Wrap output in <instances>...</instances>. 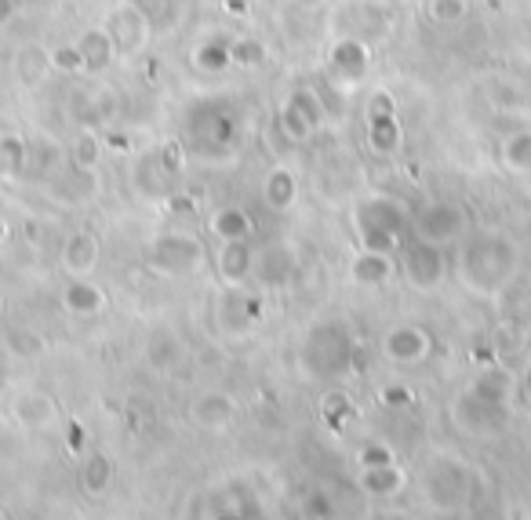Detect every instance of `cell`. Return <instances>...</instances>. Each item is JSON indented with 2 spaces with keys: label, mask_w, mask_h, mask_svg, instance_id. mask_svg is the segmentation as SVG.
Segmentation results:
<instances>
[{
  "label": "cell",
  "mask_w": 531,
  "mask_h": 520,
  "mask_svg": "<svg viewBox=\"0 0 531 520\" xmlns=\"http://www.w3.org/2000/svg\"><path fill=\"white\" fill-rule=\"evenodd\" d=\"M146 33H150V19L135 4H124V8L113 11L110 37L117 44V55H135L146 44Z\"/></svg>",
  "instance_id": "obj_10"
},
{
  "label": "cell",
  "mask_w": 531,
  "mask_h": 520,
  "mask_svg": "<svg viewBox=\"0 0 531 520\" xmlns=\"http://www.w3.org/2000/svg\"><path fill=\"white\" fill-rule=\"evenodd\" d=\"M211 233L219 240H248L251 237V219L241 208H222L211 215Z\"/></svg>",
  "instance_id": "obj_21"
},
{
  "label": "cell",
  "mask_w": 531,
  "mask_h": 520,
  "mask_svg": "<svg viewBox=\"0 0 531 520\" xmlns=\"http://www.w3.org/2000/svg\"><path fill=\"white\" fill-rule=\"evenodd\" d=\"M524 386H528V393H531V368H528V379H524Z\"/></svg>",
  "instance_id": "obj_39"
},
{
  "label": "cell",
  "mask_w": 531,
  "mask_h": 520,
  "mask_svg": "<svg viewBox=\"0 0 531 520\" xmlns=\"http://www.w3.org/2000/svg\"><path fill=\"white\" fill-rule=\"evenodd\" d=\"M77 48H81L84 70H88V73H102L113 59H117V44H113L110 30H91V33H84Z\"/></svg>",
  "instance_id": "obj_16"
},
{
  "label": "cell",
  "mask_w": 531,
  "mask_h": 520,
  "mask_svg": "<svg viewBox=\"0 0 531 520\" xmlns=\"http://www.w3.org/2000/svg\"><path fill=\"white\" fill-rule=\"evenodd\" d=\"M281 124L291 142H306L313 131L321 128V99L313 91H295L281 113Z\"/></svg>",
  "instance_id": "obj_9"
},
{
  "label": "cell",
  "mask_w": 531,
  "mask_h": 520,
  "mask_svg": "<svg viewBox=\"0 0 531 520\" xmlns=\"http://www.w3.org/2000/svg\"><path fill=\"white\" fill-rule=\"evenodd\" d=\"M506 164L510 168H531V135H513L506 142Z\"/></svg>",
  "instance_id": "obj_28"
},
{
  "label": "cell",
  "mask_w": 531,
  "mask_h": 520,
  "mask_svg": "<svg viewBox=\"0 0 531 520\" xmlns=\"http://www.w3.org/2000/svg\"><path fill=\"white\" fill-rule=\"evenodd\" d=\"M182 353V346L175 339H171L168 331H161V335H153V342H150V357H153V364H168V360H175Z\"/></svg>",
  "instance_id": "obj_29"
},
{
  "label": "cell",
  "mask_w": 531,
  "mask_h": 520,
  "mask_svg": "<svg viewBox=\"0 0 531 520\" xmlns=\"http://www.w3.org/2000/svg\"><path fill=\"white\" fill-rule=\"evenodd\" d=\"M262 200L270 204L273 211H288L295 208V200H299V182L291 175L288 168H273L262 182Z\"/></svg>",
  "instance_id": "obj_17"
},
{
  "label": "cell",
  "mask_w": 531,
  "mask_h": 520,
  "mask_svg": "<svg viewBox=\"0 0 531 520\" xmlns=\"http://www.w3.org/2000/svg\"><path fill=\"white\" fill-rule=\"evenodd\" d=\"M357 462H361V470H364V466H382V462H393V459H390V451L379 448V444H364Z\"/></svg>",
  "instance_id": "obj_32"
},
{
  "label": "cell",
  "mask_w": 531,
  "mask_h": 520,
  "mask_svg": "<svg viewBox=\"0 0 531 520\" xmlns=\"http://www.w3.org/2000/svg\"><path fill=\"white\" fill-rule=\"evenodd\" d=\"M368 142H371V150L382 153V157H390V153L401 150V124H397V113H393V102L386 91H375V102H371Z\"/></svg>",
  "instance_id": "obj_8"
},
{
  "label": "cell",
  "mask_w": 531,
  "mask_h": 520,
  "mask_svg": "<svg viewBox=\"0 0 531 520\" xmlns=\"http://www.w3.org/2000/svg\"><path fill=\"white\" fill-rule=\"evenodd\" d=\"M11 15H15V0H0V30L11 22Z\"/></svg>",
  "instance_id": "obj_35"
},
{
  "label": "cell",
  "mask_w": 531,
  "mask_h": 520,
  "mask_svg": "<svg viewBox=\"0 0 531 520\" xmlns=\"http://www.w3.org/2000/svg\"><path fill=\"white\" fill-rule=\"evenodd\" d=\"M62 306L70 313H77V317H95V313H102V306H106V295H102V288H95L88 277H70L66 280V288H62Z\"/></svg>",
  "instance_id": "obj_14"
},
{
  "label": "cell",
  "mask_w": 531,
  "mask_h": 520,
  "mask_svg": "<svg viewBox=\"0 0 531 520\" xmlns=\"http://www.w3.org/2000/svg\"><path fill=\"white\" fill-rule=\"evenodd\" d=\"M193 419H197V426L222 430V426H230V422L237 419V400L222 390H208L197 404H193Z\"/></svg>",
  "instance_id": "obj_13"
},
{
  "label": "cell",
  "mask_w": 531,
  "mask_h": 520,
  "mask_svg": "<svg viewBox=\"0 0 531 520\" xmlns=\"http://www.w3.org/2000/svg\"><path fill=\"white\" fill-rule=\"evenodd\" d=\"M255 270V251L248 248V240H222V255H219V273L230 284H241L248 273Z\"/></svg>",
  "instance_id": "obj_15"
},
{
  "label": "cell",
  "mask_w": 531,
  "mask_h": 520,
  "mask_svg": "<svg viewBox=\"0 0 531 520\" xmlns=\"http://www.w3.org/2000/svg\"><path fill=\"white\" fill-rule=\"evenodd\" d=\"M15 419L22 426H48L55 419V400L41 390L19 393V400H15Z\"/></svg>",
  "instance_id": "obj_19"
},
{
  "label": "cell",
  "mask_w": 531,
  "mask_h": 520,
  "mask_svg": "<svg viewBox=\"0 0 531 520\" xmlns=\"http://www.w3.org/2000/svg\"><path fill=\"white\" fill-rule=\"evenodd\" d=\"M99 262V240L91 233H73L66 244H62V270L66 277H88Z\"/></svg>",
  "instance_id": "obj_12"
},
{
  "label": "cell",
  "mask_w": 531,
  "mask_h": 520,
  "mask_svg": "<svg viewBox=\"0 0 531 520\" xmlns=\"http://www.w3.org/2000/svg\"><path fill=\"white\" fill-rule=\"evenodd\" d=\"M433 22H441V26H451V22H462L466 19V0H430L426 4Z\"/></svg>",
  "instance_id": "obj_25"
},
{
  "label": "cell",
  "mask_w": 531,
  "mask_h": 520,
  "mask_svg": "<svg viewBox=\"0 0 531 520\" xmlns=\"http://www.w3.org/2000/svg\"><path fill=\"white\" fill-rule=\"evenodd\" d=\"M415 233L422 240H430V244H451V240H459L466 233V215H462L455 204L448 200H430L426 208H419L415 215Z\"/></svg>",
  "instance_id": "obj_5"
},
{
  "label": "cell",
  "mask_w": 531,
  "mask_h": 520,
  "mask_svg": "<svg viewBox=\"0 0 531 520\" xmlns=\"http://www.w3.org/2000/svg\"><path fill=\"white\" fill-rule=\"evenodd\" d=\"M404 277H408L411 288H419V291L437 288L444 277L441 244H430V240H422V237L404 244Z\"/></svg>",
  "instance_id": "obj_6"
},
{
  "label": "cell",
  "mask_w": 531,
  "mask_h": 520,
  "mask_svg": "<svg viewBox=\"0 0 531 520\" xmlns=\"http://www.w3.org/2000/svg\"><path fill=\"white\" fill-rule=\"evenodd\" d=\"M408 222V208L393 197H371L364 204H357V237H361V248L368 251H386L390 255L404 240Z\"/></svg>",
  "instance_id": "obj_1"
},
{
  "label": "cell",
  "mask_w": 531,
  "mask_h": 520,
  "mask_svg": "<svg viewBox=\"0 0 531 520\" xmlns=\"http://www.w3.org/2000/svg\"><path fill=\"white\" fill-rule=\"evenodd\" d=\"M4 237H8V226H4V222H0V240H4Z\"/></svg>",
  "instance_id": "obj_38"
},
{
  "label": "cell",
  "mask_w": 531,
  "mask_h": 520,
  "mask_svg": "<svg viewBox=\"0 0 531 520\" xmlns=\"http://www.w3.org/2000/svg\"><path fill=\"white\" fill-rule=\"evenodd\" d=\"M386 400H390V404H408V400H411V393L404 390V386H393V390L386 393Z\"/></svg>",
  "instance_id": "obj_36"
},
{
  "label": "cell",
  "mask_w": 531,
  "mask_h": 520,
  "mask_svg": "<svg viewBox=\"0 0 531 520\" xmlns=\"http://www.w3.org/2000/svg\"><path fill=\"white\" fill-rule=\"evenodd\" d=\"M197 62H201L204 70H226V66H230L233 62V55H230V44H215V40H211V44H204L201 51H197Z\"/></svg>",
  "instance_id": "obj_27"
},
{
  "label": "cell",
  "mask_w": 531,
  "mask_h": 520,
  "mask_svg": "<svg viewBox=\"0 0 531 520\" xmlns=\"http://www.w3.org/2000/svg\"><path fill=\"white\" fill-rule=\"evenodd\" d=\"M302 360H306L310 375H324V379L342 375L353 360V339L339 324H321V328H313V335L302 346Z\"/></svg>",
  "instance_id": "obj_3"
},
{
  "label": "cell",
  "mask_w": 531,
  "mask_h": 520,
  "mask_svg": "<svg viewBox=\"0 0 531 520\" xmlns=\"http://www.w3.org/2000/svg\"><path fill=\"white\" fill-rule=\"evenodd\" d=\"M361 488L375 499H390L404 488V473L393 466V462H382V466H364L361 470Z\"/></svg>",
  "instance_id": "obj_18"
},
{
  "label": "cell",
  "mask_w": 531,
  "mask_h": 520,
  "mask_svg": "<svg viewBox=\"0 0 531 520\" xmlns=\"http://www.w3.org/2000/svg\"><path fill=\"white\" fill-rule=\"evenodd\" d=\"M48 70H55V66H51V55L44 48H26L19 55V77L26 84H41L48 77Z\"/></svg>",
  "instance_id": "obj_24"
},
{
  "label": "cell",
  "mask_w": 531,
  "mask_h": 520,
  "mask_svg": "<svg viewBox=\"0 0 531 520\" xmlns=\"http://www.w3.org/2000/svg\"><path fill=\"white\" fill-rule=\"evenodd\" d=\"M350 273H353V280H357V284H364V288H375V284H386V277L393 273V266H390V259H386V251L361 248V255L353 259Z\"/></svg>",
  "instance_id": "obj_20"
},
{
  "label": "cell",
  "mask_w": 531,
  "mask_h": 520,
  "mask_svg": "<svg viewBox=\"0 0 531 520\" xmlns=\"http://www.w3.org/2000/svg\"><path fill=\"white\" fill-rule=\"evenodd\" d=\"M230 55L237 66H255V62L266 59V48H259L255 40H237V44H230Z\"/></svg>",
  "instance_id": "obj_30"
},
{
  "label": "cell",
  "mask_w": 531,
  "mask_h": 520,
  "mask_svg": "<svg viewBox=\"0 0 531 520\" xmlns=\"http://www.w3.org/2000/svg\"><path fill=\"white\" fill-rule=\"evenodd\" d=\"M302 4H321V0H302Z\"/></svg>",
  "instance_id": "obj_40"
},
{
  "label": "cell",
  "mask_w": 531,
  "mask_h": 520,
  "mask_svg": "<svg viewBox=\"0 0 531 520\" xmlns=\"http://www.w3.org/2000/svg\"><path fill=\"white\" fill-rule=\"evenodd\" d=\"M95 153H99L95 139H88V135H84L81 146H77V164H95Z\"/></svg>",
  "instance_id": "obj_34"
},
{
  "label": "cell",
  "mask_w": 531,
  "mask_h": 520,
  "mask_svg": "<svg viewBox=\"0 0 531 520\" xmlns=\"http://www.w3.org/2000/svg\"><path fill=\"white\" fill-rule=\"evenodd\" d=\"M26 160H30L26 142H22L19 135H11V131H4V135H0V179H19V171L26 168Z\"/></svg>",
  "instance_id": "obj_22"
},
{
  "label": "cell",
  "mask_w": 531,
  "mask_h": 520,
  "mask_svg": "<svg viewBox=\"0 0 531 520\" xmlns=\"http://www.w3.org/2000/svg\"><path fill=\"white\" fill-rule=\"evenodd\" d=\"M368 66H371V51L361 37L335 40V48H331V55H328V73L339 80V84H346V88H350V84H361Z\"/></svg>",
  "instance_id": "obj_7"
},
{
  "label": "cell",
  "mask_w": 531,
  "mask_h": 520,
  "mask_svg": "<svg viewBox=\"0 0 531 520\" xmlns=\"http://www.w3.org/2000/svg\"><path fill=\"white\" fill-rule=\"evenodd\" d=\"M11 342L19 346V353H22V357H30V353H37V350H41V339H37V335H26V331H22V328H15V331H11Z\"/></svg>",
  "instance_id": "obj_33"
},
{
  "label": "cell",
  "mask_w": 531,
  "mask_h": 520,
  "mask_svg": "<svg viewBox=\"0 0 531 520\" xmlns=\"http://www.w3.org/2000/svg\"><path fill=\"white\" fill-rule=\"evenodd\" d=\"M51 66H55V70H66V73H77V70H84L81 48H77V44H73V48H66V51H55V55H51Z\"/></svg>",
  "instance_id": "obj_31"
},
{
  "label": "cell",
  "mask_w": 531,
  "mask_h": 520,
  "mask_svg": "<svg viewBox=\"0 0 531 520\" xmlns=\"http://www.w3.org/2000/svg\"><path fill=\"white\" fill-rule=\"evenodd\" d=\"M426 353H430V339H426V331L415 328V324L393 328L390 335H386V357L397 360V364H419Z\"/></svg>",
  "instance_id": "obj_11"
},
{
  "label": "cell",
  "mask_w": 531,
  "mask_h": 520,
  "mask_svg": "<svg viewBox=\"0 0 531 520\" xmlns=\"http://www.w3.org/2000/svg\"><path fill=\"white\" fill-rule=\"evenodd\" d=\"M110 480H113V462L102 451H91V459L84 462V488L91 495H102V491L110 488Z\"/></svg>",
  "instance_id": "obj_23"
},
{
  "label": "cell",
  "mask_w": 531,
  "mask_h": 520,
  "mask_svg": "<svg viewBox=\"0 0 531 520\" xmlns=\"http://www.w3.org/2000/svg\"><path fill=\"white\" fill-rule=\"evenodd\" d=\"M150 270H157L161 277H186V273H197L208 259V251L197 237L190 233H161V237L150 244Z\"/></svg>",
  "instance_id": "obj_4"
},
{
  "label": "cell",
  "mask_w": 531,
  "mask_h": 520,
  "mask_svg": "<svg viewBox=\"0 0 531 520\" xmlns=\"http://www.w3.org/2000/svg\"><path fill=\"white\" fill-rule=\"evenodd\" d=\"M310 513H328V499H313L310 502Z\"/></svg>",
  "instance_id": "obj_37"
},
{
  "label": "cell",
  "mask_w": 531,
  "mask_h": 520,
  "mask_svg": "<svg viewBox=\"0 0 531 520\" xmlns=\"http://www.w3.org/2000/svg\"><path fill=\"white\" fill-rule=\"evenodd\" d=\"M284 273H295V262L288 259V251L284 248H270L266 255H262V277L281 280Z\"/></svg>",
  "instance_id": "obj_26"
},
{
  "label": "cell",
  "mask_w": 531,
  "mask_h": 520,
  "mask_svg": "<svg viewBox=\"0 0 531 520\" xmlns=\"http://www.w3.org/2000/svg\"><path fill=\"white\" fill-rule=\"evenodd\" d=\"M513 273V248L510 240L502 237H481L466 244L462 251V280L470 284L473 291H499Z\"/></svg>",
  "instance_id": "obj_2"
}]
</instances>
